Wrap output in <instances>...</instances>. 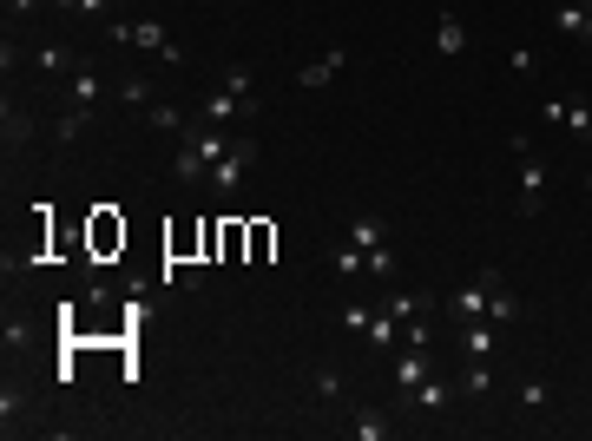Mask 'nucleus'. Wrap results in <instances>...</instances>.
Instances as JSON below:
<instances>
[{"instance_id":"nucleus-1","label":"nucleus","mask_w":592,"mask_h":441,"mask_svg":"<svg viewBox=\"0 0 592 441\" xmlns=\"http://www.w3.org/2000/svg\"><path fill=\"white\" fill-rule=\"evenodd\" d=\"M224 152H231V145H224V126H204V119H198V126L178 139V152H172V178H178V185H204Z\"/></svg>"},{"instance_id":"nucleus-2","label":"nucleus","mask_w":592,"mask_h":441,"mask_svg":"<svg viewBox=\"0 0 592 441\" xmlns=\"http://www.w3.org/2000/svg\"><path fill=\"white\" fill-rule=\"evenodd\" d=\"M99 33H106L112 47H145V53H158L165 66L185 60V53H178V40L158 27V20H119V14H106V20H99Z\"/></svg>"},{"instance_id":"nucleus-3","label":"nucleus","mask_w":592,"mask_h":441,"mask_svg":"<svg viewBox=\"0 0 592 441\" xmlns=\"http://www.w3.org/2000/svg\"><path fill=\"white\" fill-rule=\"evenodd\" d=\"M250 165H257V139H231V152H224L218 165H211V178H204V185H211V191H218V198H224V205H231Z\"/></svg>"},{"instance_id":"nucleus-4","label":"nucleus","mask_w":592,"mask_h":441,"mask_svg":"<svg viewBox=\"0 0 592 441\" xmlns=\"http://www.w3.org/2000/svg\"><path fill=\"white\" fill-rule=\"evenodd\" d=\"M494 284H500V270L487 264L481 277H474V284H461L448 297V316H461V323H474V316H487V297H494Z\"/></svg>"},{"instance_id":"nucleus-5","label":"nucleus","mask_w":592,"mask_h":441,"mask_svg":"<svg viewBox=\"0 0 592 441\" xmlns=\"http://www.w3.org/2000/svg\"><path fill=\"white\" fill-rule=\"evenodd\" d=\"M540 119H546V126H566L573 139H592V106L579 93H560L553 106H540Z\"/></svg>"},{"instance_id":"nucleus-6","label":"nucleus","mask_w":592,"mask_h":441,"mask_svg":"<svg viewBox=\"0 0 592 441\" xmlns=\"http://www.w3.org/2000/svg\"><path fill=\"white\" fill-rule=\"evenodd\" d=\"M428 376H435V356H428V343H408L402 356H395V389L408 395V389H421Z\"/></svg>"},{"instance_id":"nucleus-7","label":"nucleus","mask_w":592,"mask_h":441,"mask_svg":"<svg viewBox=\"0 0 592 441\" xmlns=\"http://www.w3.org/2000/svg\"><path fill=\"white\" fill-rule=\"evenodd\" d=\"M553 27H560V40H573V47H592V14L579 0H560V7H553Z\"/></svg>"},{"instance_id":"nucleus-8","label":"nucleus","mask_w":592,"mask_h":441,"mask_svg":"<svg viewBox=\"0 0 592 441\" xmlns=\"http://www.w3.org/2000/svg\"><path fill=\"white\" fill-rule=\"evenodd\" d=\"M494 349H500L494 323H481V316H474V323H461V356H468V363H494Z\"/></svg>"},{"instance_id":"nucleus-9","label":"nucleus","mask_w":592,"mask_h":441,"mask_svg":"<svg viewBox=\"0 0 592 441\" xmlns=\"http://www.w3.org/2000/svg\"><path fill=\"white\" fill-rule=\"evenodd\" d=\"M198 119H204V126H231V119H250V106H244V99H231V93L218 86V93L198 99Z\"/></svg>"},{"instance_id":"nucleus-10","label":"nucleus","mask_w":592,"mask_h":441,"mask_svg":"<svg viewBox=\"0 0 592 441\" xmlns=\"http://www.w3.org/2000/svg\"><path fill=\"white\" fill-rule=\"evenodd\" d=\"M448 402H454V389H448L441 376H428L421 389H408V395H402V409H421V415H441Z\"/></svg>"},{"instance_id":"nucleus-11","label":"nucleus","mask_w":592,"mask_h":441,"mask_svg":"<svg viewBox=\"0 0 592 441\" xmlns=\"http://www.w3.org/2000/svg\"><path fill=\"white\" fill-rule=\"evenodd\" d=\"M343 66H349V53H343V47H329L323 60H310L303 73H296V86H303V93H316V86H329V79L343 73Z\"/></svg>"},{"instance_id":"nucleus-12","label":"nucleus","mask_w":592,"mask_h":441,"mask_svg":"<svg viewBox=\"0 0 592 441\" xmlns=\"http://www.w3.org/2000/svg\"><path fill=\"white\" fill-rule=\"evenodd\" d=\"M540 191H546V165L527 158L520 165V218H540Z\"/></svg>"},{"instance_id":"nucleus-13","label":"nucleus","mask_w":592,"mask_h":441,"mask_svg":"<svg viewBox=\"0 0 592 441\" xmlns=\"http://www.w3.org/2000/svg\"><path fill=\"white\" fill-rule=\"evenodd\" d=\"M349 244H356L362 264H369V251H382V244H389V224H382V218H349Z\"/></svg>"},{"instance_id":"nucleus-14","label":"nucleus","mask_w":592,"mask_h":441,"mask_svg":"<svg viewBox=\"0 0 592 441\" xmlns=\"http://www.w3.org/2000/svg\"><path fill=\"white\" fill-rule=\"evenodd\" d=\"M218 86H224L231 99H244L250 112L264 106V93H257V73H250V66H224V79H218Z\"/></svg>"},{"instance_id":"nucleus-15","label":"nucleus","mask_w":592,"mask_h":441,"mask_svg":"<svg viewBox=\"0 0 592 441\" xmlns=\"http://www.w3.org/2000/svg\"><path fill=\"white\" fill-rule=\"evenodd\" d=\"M112 86L93 73V66H73V106H86V112H99V99H106Z\"/></svg>"},{"instance_id":"nucleus-16","label":"nucleus","mask_w":592,"mask_h":441,"mask_svg":"<svg viewBox=\"0 0 592 441\" xmlns=\"http://www.w3.org/2000/svg\"><path fill=\"white\" fill-rule=\"evenodd\" d=\"M349 435H356V441H389L395 422L382 409H356V415H349Z\"/></svg>"},{"instance_id":"nucleus-17","label":"nucleus","mask_w":592,"mask_h":441,"mask_svg":"<svg viewBox=\"0 0 592 441\" xmlns=\"http://www.w3.org/2000/svg\"><path fill=\"white\" fill-rule=\"evenodd\" d=\"M487 323H520V297L507 290V277H500L494 297H487Z\"/></svg>"},{"instance_id":"nucleus-18","label":"nucleus","mask_w":592,"mask_h":441,"mask_svg":"<svg viewBox=\"0 0 592 441\" xmlns=\"http://www.w3.org/2000/svg\"><path fill=\"white\" fill-rule=\"evenodd\" d=\"M435 53H468V27H461L454 14L435 20Z\"/></svg>"},{"instance_id":"nucleus-19","label":"nucleus","mask_w":592,"mask_h":441,"mask_svg":"<svg viewBox=\"0 0 592 441\" xmlns=\"http://www.w3.org/2000/svg\"><path fill=\"white\" fill-rule=\"evenodd\" d=\"M428 303H435V297H421V290H395V297H389V316H395V323H421V310H428Z\"/></svg>"},{"instance_id":"nucleus-20","label":"nucleus","mask_w":592,"mask_h":441,"mask_svg":"<svg viewBox=\"0 0 592 441\" xmlns=\"http://www.w3.org/2000/svg\"><path fill=\"white\" fill-rule=\"evenodd\" d=\"M145 126H152V132H172V139H185V112H178V106H145Z\"/></svg>"},{"instance_id":"nucleus-21","label":"nucleus","mask_w":592,"mask_h":441,"mask_svg":"<svg viewBox=\"0 0 592 441\" xmlns=\"http://www.w3.org/2000/svg\"><path fill=\"white\" fill-rule=\"evenodd\" d=\"M395 330H402V323H395L389 310H375V323H369V336H362V343H369V349H382V356H389V349H395Z\"/></svg>"},{"instance_id":"nucleus-22","label":"nucleus","mask_w":592,"mask_h":441,"mask_svg":"<svg viewBox=\"0 0 592 441\" xmlns=\"http://www.w3.org/2000/svg\"><path fill=\"white\" fill-rule=\"evenodd\" d=\"M0 132H7V152H20V145L33 139V119L20 106H7V119H0Z\"/></svg>"},{"instance_id":"nucleus-23","label":"nucleus","mask_w":592,"mask_h":441,"mask_svg":"<svg viewBox=\"0 0 592 441\" xmlns=\"http://www.w3.org/2000/svg\"><path fill=\"white\" fill-rule=\"evenodd\" d=\"M33 66H40L47 79H60V73H73V53L66 47H33Z\"/></svg>"},{"instance_id":"nucleus-24","label":"nucleus","mask_w":592,"mask_h":441,"mask_svg":"<svg viewBox=\"0 0 592 441\" xmlns=\"http://www.w3.org/2000/svg\"><path fill=\"white\" fill-rule=\"evenodd\" d=\"M494 389V363H468L461 369V395H487Z\"/></svg>"},{"instance_id":"nucleus-25","label":"nucleus","mask_w":592,"mask_h":441,"mask_svg":"<svg viewBox=\"0 0 592 441\" xmlns=\"http://www.w3.org/2000/svg\"><path fill=\"white\" fill-rule=\"evenodd\" d=\"M112 99H125V106H152V79H119Z\"/></svg>"},{"instance_id":"nucleus-26","label":"nucleus","mask_w":592,"mask_h":441,"mask_svg":"<svg viewBox=\"0 0 592 441\" xmlns=\"http://www.w3.org/2000/svg\"><path fill=\"white\" fill-rule=\"evenodd\" d=\"M336 277H369V264H362L356 244H336Z\"/></svg>"},{"instance_id":"nucleus-27","label":"nucleus","mask_w":592,"mask_h":441,"mask_svg":"<svg viewBox=\"0 0 592 441\" xmlns=\"http://www.w3.org/2000/svg\"><path fill=\"white\" fill-rule=\"evenodd\" d=\"M369 323H375L369 303H343V330H349V336H369Z\"/></svg>"},{"instance_id":"nucleus-28","label":"nucleus","mask_w":592,"mask_h":441,"mask_svg":"<svg viewBox=\"0 0 592 441\" xmlns=\"http://www.w3.org/2000/svg\"><path fill=\"white\" fill-rule=\"evenodd\" d=\"M402 270V257H395V244H382V251H369V277H395Z\"/></svg>"},{"instance_id":"nucleus-29","label":"nucleus","mask_w":592,"mask_h":441,"mask_svg":"<svg viewBox=\"0 0 592 441\" xmlns=\"http://www.w3.org/2000/svg\"><path fill=\"white\" fill-rule=\"evenodd\" d=\"M0 415H7V428H14L20 415H27V395H20L14 382H7V389H0Z\"/></svg>"},{"instance_id":"nucleus-30","label":"nucleus","mask_w":592,"mask_h":441,"mask_svg":"<svg viewBox=\"0 0 592 441\" xmlns=\"http://www.w3.org/2000/svg\"><path fill=\"white\" fill-rule=\"evenodd\" d=\"M546 402H553V389H546L540 376H533V382H520V409H546Z\"/></svg>"},{"instance_id":"nucleus-31","label":"nucleus","mask_w":592,"mask_h":441,"mask_svg":"<svg viewBox=\"0 0 592 441\" xmlns=\"http://www.w3.org/2000/svg\"><path fill=\"white\" fill-rule=\"evenodd\" d=\"M86 126H93V112H86V106H73V112H66V119H60V139H79V132H86Z\"/></svg>"},{"instance_id":"nucleus-32","label":"nucleus","mask_w":592,"mask_h":441,"mask_svg":"<svg viewBox=\"0 0 592 441\" xmlns=\"http://www.w3.org/2000/svg\"><path fill=\"white\" fill-rule=\"evenodd\" d=\"M33 7H40V0H7V14H14V20H27Z\"/></svg>"},{"instance_id":"nucleus-33","label":"nucleus","mask_w":592,"mask_h":441,"mask_svg":"<svg viewBox=\"0 0 592 441\" xmlns=\"http://www.w3.org/2000/svg\"><path fill=\"white\" fill-rule=\"evenodd\" d=\"M579 7H586V14H592V0H579Z\"/></svg>"},{"instance_id":"nucleus-34","label":"nucleus","mask_w":592,"mask_h":441,"mask_svg":"<svg viewBox=\"0 0 592 441\" xmlns=\"http://www.w3.org/2000/svg\"><path fill=\"white\" fill-rule=\"evenodd\" d=\"M586 191H592V172H586Z\"/></svg>"},{"instance_id":"nucleus-35","label":"nucleus","mask_w":592,"mask_h":441,"mask_svg":"<svg viewBox=\"0 0 592 441\" xmlns=\"http://www.w3.org/2000/svg\"><path fill=\"white\" fill-rule=\"evenodd\" d=\"M204 7H211V0H204Z\"/></svg>"}]
</instances>
